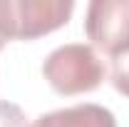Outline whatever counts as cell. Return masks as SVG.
<instances>
[{
    "label": "cell",
    "mask_w": 129,
    "mask_h": 127,
    "mask_svg": "<svg viewBox=\"0 0 129 127\" xmlns=\"http://www.w3.org/2000/svg\"><path fill=\"white\" fill-rule=\"evenodd\" d=\"M42 75L57 95L92 92L104 80V65L92 45L70 43L50 52L42 62Z\"/></svg>",
    "instance_id": "1"
},
{
    "label": "cell",
    "mask_w": 129,
    "mask_h": 127,
    "mask_svg": "<svg viewBox=\"0 0 129 127\" xmlns=\"http://www.w3.org/2000/svg\"><path fill=\"white\" fill-rule=\"evenodd\" d=\"M72 0H0V43L35 40L72 17Z\"/></svg>",
    "instance_id": "2"
},
{
    "label": "cell",
    "mask_w": 129,
    "mask_h": 127,
    "mask_svg": "<svg viewBox=\"0 0 129 127\" xmlns=\"http://www.w3.org/2000/svg\"><path fill=\"white\" fill-rule=\"evenodd\" d=\"M87 40L109 57L129 48V0H92L84 17Z\"/></svg>",
    "instance_id": "3"
},
{
    "label": "cell",
    "mask_w": 129,
    "mask_h": 127,
    "mask_svg": "<svg viewBox=\"0 0 129 127\" xmlns=\"http://www.w3.org/2000/svg\"><path fill=\"white\" fill-rule=\"evenodd\" d=\"M32 127H117V120L112 110L94 102H82V105L40 115L32 122Z\"/></svg>",
    "instance_id": "4"
},
{
    "label": "cell",
    "mask_w": 129,
    "mask_h": 127,
    "mask_svg": "<svg viewBox=\"0 0 129 127\" xmlns=\"http://www.w3.org/2000/svg\"><path fill=\"white\" fill-rule=\"evenodd\" d=\"M109 80H112L114 90L119 95L129 97V48L112 55V62H109Z\"/></svg>",
    "instance_id": "5"
},
{
    "label": "cell",
    "mask_w": 129,
    "mask_h": 127,
    "mask_svg": "<svg viewBox=\"0 0 129 127\" xmlns=\"http://www.w3.org/2000/svg\"><path fill=\"white\" fill-rule=\"evenodd\" d=\"M0 127H27V117L17 105L0 100Z\"/></svg>",
    "instance_id": "6"
}]
</instances>
